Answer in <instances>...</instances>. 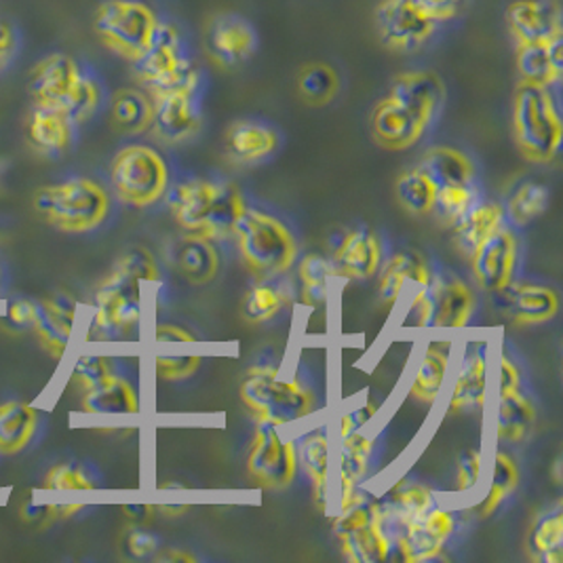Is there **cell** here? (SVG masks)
I'll list each match as a JSON object with an SVG mask.
<instances>
[{
    "label": "cell",
    "instance_id": "42",
    "mask_svg": "<svg viewBox=\"0 0 563 563\" xmlns=\"http://www.w3.org/2000/svg\"><path fill=\"white\" fill-rule=\"evenodd\" d=\"M530 547L540 563H562L563 509L558 503L551 511L542 512L532 526Z\"/></svg>",
    "mask_w": 563,
    "mask_h": 563
},
{
    "label": "cell",
    "instance_id": "8",
    "mask_svg": "<svg viewBox=\"0 0 563 563\" xmlns=\"http://www.w3.org/2000/svg\"><path fill=\"white\" fill-rule=\"evenodd\" d=\"M110 186L121 203L146 209L167 195L169 167L153 146L131 144L114 154L110 163Z\"/></svg>",
    "mask_w": 563,
    "mask_h": 563
},
{
    "label": "cell",
    "instance_id": "62",
    "mask_svg": "<svg viewBox=\"0 0 563 563\" xmlns=\"http://www.w3.org/2000/svg\"><path fill=\"white\" fill-rule=\"evenodd\" d=\"M156 562H181L192 563L197 562V558L192 553H186V551H179V549H165L163 553L156 555Z\"/></svg>",
    "mask_w": 563,
    "mask_h": 563
},
{
    "label": "cell",
    "instance_id": "34",
    "mask_svg": "<svg viewBox=\"0 0 563 563\" xmlns=\"http://www.w3.org/2000/svg\"><path fill=\"white\" fill-rule=\"evenodd\" d=\"M279 148V133L257 121H236L227 133V153L239 165L268 158Z\"/></svg>",
    "mask_w": 563,
    "mask_h": 563
},
{
    "label": "cell",
    "instance_id": "13",
    "mask_svg": "<svg viewBox=\"0 0 563 563\" xmlns=\"http://www.w3.org/2000/svg\"><path fill=\"white\" fill-rule=\"evenodd\" d=\"M376 27L388 49L411 52L433 36L437 24L411 0H383L376 9Z\"/></svg>",
    "mask_w": 563,
    "mask_h": 563
},
{
    "label": "cell",
    "instance_id": "19",
    "mask_svg": "<svg viewBox=\"0 0 563 563\" xmlns=\"http://www.w3.org/2000/svg\"><path fill=\"white\" fill-rule=\"evenodd\" d=\"M487 376H489V365H487L486 342H475L464 353L461 367L454 376L448 411L452 416H461V413L484 410L487 401Z\"/></svg>",
    "mask_w": 563,
    "mask_h": 563
},
{
    "label": "cell",
    "instance_id": "7",
    "mask_svg": "<svg viewBox=\"0 0 563 563\" xmlns=\"http://www.w3.org/2000/svg\"><path fill=\"white\" fill-rule=\"evenodd\" d=\"M142 317L144 283L114 264L110 275L96 289L89 335L98 342L125 340L140 328Z\"/></svg>",
    "mask_w": 563,
    "mask_h": 563
},
{
    "label": "cell",
    "instance_id": "59",
    "mask_svg": "<svg viewBox=\"0 0 563 563\" xmlns=\"http://www.w3.org/2000/svg\"><path fill=\"white\" fill-rule=\"evenodd\" d=\"M18 47H20L18 30L7 20H0V73L13 62Z\"/></svg>",
    "mask_w": 563,
    "mask_h": 563
},
{
    "label": "cell",
    "instance_id": "6",
    "mask_svg": "<svg viewBox=\"0 0 563 563\" xmlns=\"http://www.w3.org/2000/svg\"><path fill=\"white\" fill-rule=\"evenodd\" d=\"M135 77L151 91L161 96L169 91H197L199 70L186 55L178 27L158 22L148 47L133 62Z\"/></svg>",
    "mask_w": 563,
    "mask_h": 563
},
{
    "label": "cell",
    "instance_id": "17",
    "mask_svg": "<svg viewBox=\"0 0 563 563\" xmlns=\"http://www.w3.org/2000/svg\"><path fill=\"white\" fill-rule=\"evenodd\" d=\"M330 260H332L335 279L367 282L378 275L385 262L383 243L374 232L367 229H353L340 236Z\"/></svg>",
    "mask_w": 563,
    "mask_h": 563
},
{
    "label": "cell",
    "instance_id": "4",
    "mask_svg": "<svg viewBox=\"0 0 563 563\" xmlns=\"http://www.w3.org/2000/svg\"><path fill=\"white\" fill-rule=\"evenodd\" d=\"M512 135L530 163H551L562 148V117L549 87L521 82L512 98Z\"/></svg>",
    "mask_w": 563,
    "mask_h": 563
},
{
    "label": "cell",
    "instance_id": "39",
    "mask_svg": "<svg viewBox=\"0 0 563 563\" xmlns=\"http://www.w3.org/2000/svg\"><path fill=\"white\" fill-rule=\"evenodd\" d=\"M154 100L142 89H119L110 102L112 125L125 135H140L153 128Z\"/></svg>",
    "mask_w": 563,
    "mask_h": 563
},
{
    "label": "cell",
    "instance_id": "16",
    "mask_svg": "<svg viewBox=\"0 0 563 563\" xmlns=\"http://www.w3.org/2000/svg\"><path fill=\"white\" fill-rule=\"evenodd\" d=\"M468 262L479 287L487 294L498 291L515 277L519 262V241L511 229L503 227L468 256Z\"/></svg>",
    "mask_w": 563,
    "mask_h": 563
},
{
    "label": "cell",
    "instance_id": "14",
    "mask_svg": "<svg viewBox=\"0 0 563 563\" xmlns=\"http://www.w3.org/2000/svg\"><path fill=\"white\" fill-rule=\"evenodd\" d=\"M494 307L511 323L528 328L542 325L560 312V296L555 289L538 283H515L492 291Z\"/></svg>",
    "mask_w": 563,
    "mask_h": 563
},
{
    "label": "cell",
    "instance_id": "43",
    "mask_svg": "<svg viewBox=\"0 0 563 563\" xmlns=\"http://www.w3.org/2000/svg\"><path fill=\"white\" fill-rule=\"evenodd\" d=\"M519 466L507 452H496L489 466V487L486 498L479 505L482 517H489L503 507L507 498H511L512 492L519 486Z\"/></svg>",
    "mask_w": 563,
    "mask_h": 563
},
{
    "label": "cell",
    "instance_id": "20",
    "mask_svg": "<svg viewBox=\"0 0 563 563\" xmlns=\"http://www.w3.org/2000/svg\"><path fill=\"white\" fill-rule=\"evenodd\" d=\"M207 49L213 62L234 68L256 49V32L241 15L220 13L207 27Z\"/></svg>",
    "mask_w": 563,
    "mask_h": 563
},
{
    "label": "cell",
    "instance_id": "44",
    "mask_svg": "<svg viewBox=\"0 0 563 563\" xmlns=\"http://www.w3.org/2000/svg\"><path fill=\"white\" fill-rule=\"evenodd\" d=\"M437 190L439 188L418 167L404 172L395 184V195L399 203L411 216H431L435 209Z\"/></svg>",
    "mask_w": 563,
    "mask_h": 563
},
{
    "label": "cell",
    "instance_id": "12",
    "mask_svg": "<svg viewBox=\"0 0 563 563\" xmlns=\"http://www.w3.org/2000/svg\"><path fill=\"white\" fill-rule=\"evenodd\" d=\"M456 532L454 512L433 507L404 532L390 538L388 562L422 563L443 558L445 542Z\"/></svg>",
    "mask_w": 563,
    "mask_h": 563
},
{
    "label": "cell",
    "instance_id": "38",
    "mask_svg": "<svg viewBox=\"0 0 563 563\" xmlns=\"http://www.w3.org/2000/svg\"><path fill=\"white\" fill-rule=\"evenodd\" d=\"M174 264L186 282L206 285L216 279L220 271V256L213 241L186 234L174 247Z\"/></svg>",
    "mask_w": 563,
    "mask_h": 563
},
{
    "label": "cell",
    "instance_id": "23",
    "mask_svg": "<svg viewBox=\"0 0 563 563\" xmlns=\"http://www.w3.org/2000/svg\"><path fill=\"white\" fill-rule=\"evenodd\" d=\"M388 96L395 102L406 106L420 121L431 125L445 103L448 91L443 80L437 77L435 73L418 70V73H404L395 78Z\"/></svg>",
    "mask_w": 563,
    "mask_h": 563
},
{
    "label": "cell",
    "instance_id": "10",
    "mask_svg": "<svg viewBox=\"0 0 563 563\" xmlns=\"http://www.w3.org/2000/svg\"><path fill=\"white\" fill-rule=\"evenodd\" d=\"M158 18L142 0H106L96 13V32L103 45L135 62L151 43Z\"/></svg>",
    "mask_w": 563,
    "mask_h": 563
},
{
    "label": "cell",
    "instance_id": "28",
    "mask_svg": "<svg viewBox=\"0 0 563 563\" xmlns=\"http://www.w3.org/2000/svg\"><path fill=\"white\" fill-rule=\"evenodd\" d=\"M452 361H454V342L450 338L429 342L418 358V365L411 376V399L429 406L435 404L450 376Z\"/></svg>",
    "mask_w": 563,
    "mask_h": 563
},
{
    "label": "cell",
    "instance_id": "5",
    "mask_svg": "<svg viewBox=\"0 0 563 563\" xmlns=\"http://www.w3.org/2000/svg\"><path fill=\"white\" fill-rule=\"evenodd\" d=\"M241 401L262 424L282 429L307 420L317 410V395L310 386L275 369H252L241 383Z\"/></svg>",
    "mask_w": 563,
    "mask_h": 563
},
{
    "label": "cell",
    "instance_id": "2",
    "mask_svg": "<svg viewBox=\"0 0 563 563\" xmlns=\"http://www.w3.org/2000/svg\"><path fill=\"white\" fill-rule=\"evenodd\" d=\"M245 271L256 282H275L298 260V241L277 216L247 207L232 232Z\"/></svg>",
    "mask_w": 563,
    "mask_h": 563
},
{
    "label": "cell",
    "instance_id": "30",
    "mask_svg": "<svg viewBox=\"0 0 563 563\" xmlns=\"http://www.w3.org/2000/svg\"><path fill=\"white\" fill-rule=\"evenodd\" d=\"M75 123L52 106H34L27 117V142L36 153L59 156L73 146Z\"/></svg>",
    "mask_w": 563,
    "mask_h": 563
},
{
    "label": "cell",
    "instance_id": "47",
    "mask_svg": "<svg viewBox=\"0 0 563 563\" xmlns=\"http://www.w3.org/2000/svg\"><path fill=\"white\" fill-rule=\"evenodd\" d=\"M287 307V294L273 282H257L243 302V314L252 323H266Z\"/></svg>",
    "mask_w": 563,
    "mask_h": 563
},
{
    "label": "cell",
    "instance_id": "56",
    "mask_svg": "<svg viewBox=\"0 0 563 563\" xmlns=\"http://www.w3.org/2000/svg\"><path fill=\"white\" fill-rule=\"evenodd\" d=\"M435 24L450 22L462 11L464 0H411Z\"/></svg>",
    "mask_w": 563,
    "mask_h": 563
},
{
    "label": "cell",
    "instance_id": "15",
    "mask_svg": "<svg viewBox=\"0 0 563 563\" xmlns=\"http://www.w3.org/2000/svg\"><path fill=\"white\" fill-rule=\"evenodd\" d=\"M85 77L77 62L66 53H52L41 59L30 75V96L34 106H52L66 112Z\"/></svg>",
    "mask_w": 563,
    "mask_h": 563
},
{
    "label": "cell",
    "instance_id": "58",
    "mask_svg": "<svg viewBox=\"0 0 563 563\" xmlns=\"http://www.w3.org/2000/svg\"><path fill=\"white\" fill-rule=\"evenodd\" d=\"M34 314H36V302L32 300H13L9 307H7V323L20 332L30 330L32 328V321H34Z\"/></svg>",
    "mask_w": 563,
    "mask_h": 563
},
{
    "label": "cell",
    "instance_id": "11",
    "mask_svg": "<svg viewBox=\"0 0 563 563\" xmlns=\"http://www.w3.org/2000/svg\"><path fill=\"white\" fill-rule=\"evenodd\" d=\"M247 471L257 486L266 489H285L298 477V445L285 435L282 427H257L247 452Z\"/></svg>",
    "mask_w": 563,
    "mask_h": 563
},
{
    "label": "cell",
    "instance_id": "37",
    "mask_svg": "<svg viewBox=\"0 0 563 563\" xmlns=\"http://www.w3.org/2000/svg\"><path fill=\"white\" fill-rule=\"evenodd\" d=\"M437 188L443 186H473L475 184V165L466 154L452 146H433L422 154L418 165Z\"/></svg>",
    "mask_w": 563,
    "mask_h": 563
},
{
    "label": "cell",
    "instance_id": "22",
    "mask_svg": "<svg viewBox=\"0 0 563 563\" xmlns=\"http://www.w3.org/2000/svg\"><path fill=\"white\" fill-rule=\"evenodd\" d=\"M507 24L517 45L547 43L562 34L560 9L549 0H515L507 9Z\"/></svg>",
    "mask_w": 563,
    "mask_h": 563
},
{
    "label": "cell",
    "instance_id": "61",
    "mask_svg": "<svg viewBox=\"0 0 563 563\" xmlns=\"http://www.w3.org/2000/svg\"><path fill=\"white\" fill-rule=\"evenodd\" d=\"M123 512L135 526H144L153 519L154 507H151V505H125Z\"/></svg>",
    "mask_w": 563,
    "mask_h": 563
},
{
    "label": "cell",
    "instance_id": "57",
    "mask_svg": "<svg viewBox=\"0 0 563 563\" xmlns=\"http://www.w3.org/2000/svg\"><path fill=\"white\" fill-rule=\"evenodd\" d=\"M125 549H128L129 555L135 558V560H144L148 555H153L154 551L158 549V540L151 532L142 530V528H135L129 532L125 538Z\"/></svg>",
    "mask_w": 563,
    "mask_h": 563
},
{
    "label": "cell",
    "instance_id": "3",
    "mask_svg": "<svg viewBox=\"0 0 563 563\" xmlns=\"http://www.w3.org/2000/svg\"><path fill=\"white\" fill-rule=\"evenodd\" d=\"M32 206L55 231L82 234L102 227L112 201L98 179L73 178L38 188Z\"/></svg>",
    "mask_w": 563,
    "mask_h": 563
},
{
    "label": "cell",
    "instance_id": "48",
    "mask_svg": "<svg viewBox=\"0 0 563 563\" xmlns=\"http://www.w3.org/2000/svg\"><path fill=\"white\" fill-rule=\"evenodd\" d=\"M477 203L475 184L473 186H443L437 190V218L450 227H454L462 216Z\"/></svg>",
    "mask_w": 563,
    "mask_h": 563
},
{
    "label": "cell",
    "instance_id": "9",
    "mask_svg": "<svg viewBox=\"0 0 563 563\" xmlns=\"http://www.w3.org/2000/svg\"><path fill=\"white\" fill-rule=\"evenodd\" d=\"M475 312V294L456 275H433L429 285L416 289L410 314L418 330L456 333L464 330Z\"/></svg>",
    "mask_w": 563,
    "mask_h": 563
},
{
    "label": "cell",
    "instance_id": "41",
    "mask_svg": "<svg viewBox=\"0 0 563 563\" xmlns=\"http://www.w3.org/2000/svg\"><path fill=\"white\" fill-rule=\"evenodd\" d=\"M300 298L307 307H321L328 302L335 282L332 260L321 254H308L298 264Z\"/></svg>",
    "mask_w": 563,
    "mask_h": 563
},
{
    "label": "cell",
    "instance_id": "33",
    "mask_svg": "<svg viewBox=\"0 0 563 563\" xmlns=\"http://www.w3.org/2000/svg\"><path fill=\"white\" fill-rule=\"evenodd\" d=\"M517 73L521 77V82L528 85H555L563 73L562 34L553 36L547 43L517 45Z\"/></svg>",
    "mask_w": 563,
    "mask_h": 563
},
{
    "label": "cell",
    "instance_id": "55",
    "mask_svg": "<svg viewBox=\"0 0 563 563\" xmlns=\"http://www.w3.org/2000/svg\"><path fill=\"white\" fill-rule=\"evenodd\" d=\"M376 413H378V406L374 401H367L355 410L342 413L338 420V439L363 431V427H367Z\"/></svg>",
    "mask_w": 563,
    "mask_h": 563
},
{
    "label": "cell",
    "instance_id": "52",
    "mask_svg": "<svg viewBox=\"0 0 563 563\" xmlns=\"http://www.w3.org/2000/svg\"><path fill=\"white\" fill-rule=\"evenodd\" d=\"M203 363L201 355H156L154 374L165 383H181L192 378Z\"/></svg>",
    "mask_w": 563,
    "mask_h": 563
},
{
    "label": "cell",
    "instance_id": "1",
    "mask_svg": "<svg viewBox=\"0 0 563 563\" xmlns=\"http://www.w3.org/2000/svg\"><path fill=\"white\" fill-rule=\"evenodd\" d=\"M167 203L184 234L213 243L232 236L247 209L239 186L213 179H188L179 184L167 195Z\"/></svg>",
    "mask_w": 563,
    "mask_h": 563
},
{
    "label": "cell",
    "instance_id": "40",
    "mask_svg": "<svg viewBox=\"0 0 563 563\" xmlns=\"http://www.w3.org/2000/svg\"><path fill=\"white\" fill-rule=\"evenodd\" d=\"M344 560L351 563H385L390 555V534L386 532L383 515L365 528L338 538Z\"/></svg>",
    "mask_w": 563,
    "mask_h": 563
},
{
    "label": "cell",
    "instance_id": "25",
    "mask_svg": "<svg viewBox=\"0 0 563 563\" xmlns=\"http://www.w3.org/2000/svg\"><path fill=\"white\" fill-rule=\"evenodd\" d=\"M429 125L411 114L406 106L386 96L372 112V133L380 146L388 151H406L420 142Z\"/></svg>",
    "mask_w": 563,
    "mask_h": 563
},
{
    "label": "cell",
    "instance_id": "36",
    "mask_svg": "<svg viewBox=\"0 0 563 563\" xmlns=\"http://www.w3.org/2000/svg\"><path fill=\"white\" fill-rule=\"evenodd\" d=\"M505 227V207L498 203H475L452 227L454 245L462 256H471L494 232Z\"/></svg>",
    "mask_w": 563,
    "mask_h": 563
},
{
    "label": "cell",
    "instance_id": "50",
    "mask_svg": "<svg viewBox=\"0 0 563 563\" xmlns=\"http://www.w3.org/2000/svg\"><path fill=\"white\" fill-rule=\"evenodd\" d=\"M102 103V87L96 78L82 77L80 85H78L77 93L75 98L68 103L66 108V114L68 119L75 123V125H82L87 123L100 108Z\"/></svg>",
    "mask_w": 563,
    "mask_h": 563
},
{
    "label": "cell",
    "instance_id": "29",
    "mask_svg": "<svg viewBox=\"0 0 563 563\" xmlns=\"http://www.w3.org/2000/svg\"><path fill=\"white\" fill-rule=\"evenodd\" d=\"M537 424V408L526 395L523 383L498 385L496 437L500 443L526 441Z\"/></svg>",
    "mask_w": 563,
    "mask_h": 563
},
{
    "label": "cell",
    "instance_id": "31",
    "mask_svg": "<svg viewBox=\"0 0 563 563\" xmlns=\"http://www.w3.org/2000/svg\"><path fill=\"white\" fill-rule=\"evenodd\" d=\"M80 408L89 416H135L140 413L142 401L133 383L114 372L100 385L82 390Z\"/></svg>",
    "mask_w": 563,
    "mask_h": 563
},
{
    "label": "cell",
    "instance_id": "49",
    "mask_svg": "<svg viewBox=\"0 0 563 563\" xmlns=\"http://www.w3.org/2000/svg\"><path fill=\"white\" fill-rule=\"evenodd\" d=\"M45 489H57V492H85L96 489L98 484L93 477L85 471V466L75 462H59L52 466L43 479Z\"/></svg>",
    "mask_w": 563,
    "mask_h": 563
},
{
    "label": "cell",
    "instance_id": "45",
    "mask_svg": "<svg viewBox=\"0 0 563 563\" xmlns=\"http://www.w3.org/2000/svg\"><path fill=\"white\" fill-rule=\"evenodd\" d=\"M340 91V77L328 64H308L298 75V93L310 106H325Z\"/></svg>",
    "mask_w": 563,
    "mask_h": 563
},
{
    "label": "cell",
    "instance_id": "24",
    "mask_svg": "<svg viewBox=\"0 0 563 563\" xmlns=\"http://www.w3.org/2000/svg\"><path fill=\"white\" fill-rule=\"evenodd\" d=\"M378 505L386 532L393 538L404 532L413 521H418L424 512L431 511L437 503L431 487L401 479L386 492L385 498L378 500Z\"/></svg>",
    "mask_w": 563,
    "mask_h": 563
},
{
    "label": "cell",
    "instance_id": "27",
    "mask_svg": "<svg viewBox=\"0 0 563 563\" xmlns=\"http://www.w3.org/2000/svg\"><path fill=\"white\" fill-rule=\"evenodd\" d=\"M298 462L310 479L314 505L325 511L332 498L333 445L323 429H314L300 439Z\"/></svg>",
    "mask_w": 563,
    "mask_h": 563
},
{
    "label": "cell",
    "instance_id": "53",
    "mask_svg": "<svg viewBox=\"0 0 563 563\" xmlns=\"http://www.w3.org/2000/svg\"><path fill=\"white\" fill-rule=\"evenodd\" d=\"M117 266L137 277L144 285L158 283L161 271L153 254L146 247H131L123 256L117 260Z\"/></svg>",
    "mask_w": 563,
    "mask_h": 563
},
{
    "label": "cell",
    "instance_id": "32",
    "mask_svg": "<svg viewBox=\"0 0 563 563\" xmlns=\"http://www.w3.org/2000/svg\"><path fill=\"white\" fill-rule=\"evenodd\" d=\"M372 459H374V441L363 431L338 439V450L333 456L338 498L361 487L365 477L369 475Z\"/></svg>",
    "mask_w": 563,
    "mask_h": 563
},
{
    "label": "cell",
    "instance_id": "46",
    "mask_svg": "<svg viewBox=\"0 0 563 563\" xmlns=\"http://www.w3.org/2000/svg\"><path fill=\"white\" fill-rule=\"evenodd\" d=\"M549 207V188L537 181H523L515 188V192L505 209V218L511 220V224L523 229L538 216H542Z\"/></svg>",
    "mask_w": 563,
    "mask_h": 563
},
{
    "label": "cell",
    "instance_id": "51",
    "mask_svg": "<svg viewBox=\"0 0 563 563\" xmlns=\"http://www.w3.org/2000/svg\"><path fill=\"white\" fill-rule=\"evenodd\" d=\"M112 374H114V361L108 355H80L77 363L73 365L70 383L82 393L91 386L100 385Z\"/></svg>",
    "mask_w": 563,
    "mask_h": 563
},
{
    "label": "cell",
    "instance_id": "21",
    "mask_svg": "<svg viewBox=\"0 0 563 563\" xmlns=\"http://www.w3.org/2000/svg\"><path fill=\"white\" fill-rule=\"evenodd\" d=\"M77 325V305L66 298H43L36 300V314L30 332L38 344L55 358H62L68 351Z\"/></svg>",
    "mask_w": 563,
    "mask_h": 563
},
{
    "label": "cell",
    "instance_id": "60",
    "mask_svg": "<svg viewBox=\"0 0 563 563\" xmlns=\"http://www.w3.org/2000/svg\"><path fill=\"white\" fill-rule=\"evenodd\" d=\"M195 340V333L174 323H161L154 328V342L158 344H190Z\"/></svg>",
    "mask_w": 563,
    "mask_h": 563
},
{
    "label": "cell",
    "instance_id": "26",
    "mask_svg": "<svg viewBox=\"0 0 563 563\" xmlns=\"http://www.w3.org/2000/svg\"><path fill=\"white\" fill-rule=\"evenodd\" d=\"M378 273H380L378 275L380 277L378 294L386 307L397 305L410 285L413 289H420L433 279L427 257L416 250H404V252L393 254L386 262H383Z\"/></svg>",
    "mask_w": 563,
    "mask_h": 563
},
{
    "label": "cell",
    "instance_id": "18",
    "mask_svg": "<svg viewBox=\"0 0 563 563\" xmlns=\"http://www.w3.org/2000/svg\"><path fill=\"white\" fill-rule=\"evenodd\" d=\"M153 131L165 144H179L197 135L201 110L197 91H169L154 96Z\"/></svg>",
    "mask_w": 563,
    "mask_h": 563
},
{
    "label": "cell",
    "instance_id": "54",
    "mask_svg": "<svg viewBox=\"0 0 563 563\" xmlns=\"http://www.w3.org/2000/svg\"><path fill=\"white\" fill-rule=\"evenodd\" d=\"M484 454L477 450H464L456 462V492H473L484 479Z\"/></svg>",
    "mask_w": 563,
    "mask_h": 563
},
{
    "label": "cell",
    "instance_id": "35",
    "mask_svg": "<svg viewBox=\"0 0 563 563\" xmlns=\"http://www.w3.org/2000/svg\"><path fill=\"white\" fill-rule=\"evenodd\" d=\"M41 416L26 401L0 404V456L22 454L38 433Z\"/></svg>",
    "mask_w": 563,
    "mask_h": 563
}]
</instances>
